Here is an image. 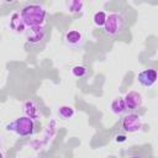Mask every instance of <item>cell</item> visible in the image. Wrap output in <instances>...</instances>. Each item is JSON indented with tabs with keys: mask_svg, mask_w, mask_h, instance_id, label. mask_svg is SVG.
I'll return each mask as SVG.
<instances>
[{
	"mask_svg": "<svg viewBox=\"0 0 158 158\" xmlns=\"http://www.w3.org/2000/svg\"><path fill=\"white\" fill-rule=\"evenodd\" d=\"M70 73L73 77L75 78H85L89 75V69L88 67L85 65H81V64H78V65H74L72 69H70Z\"/></svg>",
	"mask_w": 158,
	"mask_h": 158,
	"instance_id": "4fadbf2b",
	"label": "cell"
},
{
	"mask_svg": "<svg viewBox=\"0 0 158 158\" xmlns=\"http://www.w3.org/2000/svg\"><path fill=\"white\" fill-rule=\"evenodd\" d=\"M0 147H1V138H0Z\"/></svg>",
	"mask_w": 158,
	"mask_h": 158,
	"instance_id": "d6986e66",
	"label": "cell"
},
{
	"mask_svg": "<svg viewBox=\"0 0 158 158\" xmlns=\"http://www.w3.org/2000/svg\"><path fill=\"white\" fill-rule=\"evenodd\" d=\"M5 128H6V131L14 132L17 136L27 137V136L33 135V132H35V123H33V121L30 117L21 116V117H17L16 120H14L12 122L7 123Z\"/></svg>",
	"mask_w": 158,
	"mask_h": 158,
	"instance_id": "7a4b0ae2",
	"label": "cell"
},
{
	"mask_svg": "<svg viewBox=\"0 0 158 158\" xmlns=\"http://www.w3.org/2000/svg\"><path fill=\"white\" fill-rule=\"evenodd\" d=\"M127 158H143V157H141V156H137V154H135V156H130V157H127Z\"/></svg>",
	"mask_w": 158,
	"mask_h": 158,
	"instance_id": "e0dca14e",
	"label": "cell"
},
{
	"mask_svg": "<svg viewBox=\"0 0 158 158\" xmlns=\"http://www.w3.org/2000/svg\"><path fill=\"white\" fill-rule=\"evenodd\" d=\"M23 112H25V116L30 117L32 121L35 120H38L42 114H41V109H40V105L36 100L33 99H30L27 101H25L23 104Z\"/></svg>",
	"mask_w": 158,
	"mask_h": 158,
	"instance_id": "9c48e42d",
	"label": "cell"
},
{
	"mask_svg": "<svg viewBox=\"0 0 158 158\" xmlns=\"http://www.w3.org/2000/svg\"><path fill=\"white\" fill-rule=\"evenodd\" d=\"M143 126V122H142V117L135 112H131L126 116H123L122 118V130L125 132H128V133H133V132H137L142 128Z\"/></svg>",
	"mask_w": 158,
	"mask_h": 158,
	"instance_id": "277c9868",
	"label": "cell"
},
{
	"mask_svg": "<svg viewBox=\"0 0 158 158\" xmlns=\"http://www.w3.org/2000/svg\"><path fill=\"white\" fill-rule=\"evenodd\" d=\"M67 9L70 14H81L84 10V2L81 0H72L67 2Z\"/></svg>",
	"mask_w": 158,
	"mask_h": 158,
	"instance_id": "7c38bea8",
	"label": "cell"
},
{
	"mask_svg": "<svg viewBox=\"0 0 158 158\" xmlns=\"http://www.w3.org/2000/svg\"><path fill=\"white\" fill-rule=\"evenodd\" d=\"M115 141H116V142H125V141H126V136H123V135H117V136L115 137Z\"/></svg>",
	"mask_w": 158,
	"mask_h": 158,
	"instance_id": "2e32d148",
	"label": "cell"
},
{
	"mask_svg": "<svg viewBox=\"0 0 158 158\" xmlns=\"http://www.w3.org/2000/svg\"><path fill=\"white\" fill-rule=\"evenodd\" d=\"M122 99H123L126 110H130V111L137 110V109L141 107L142 104H143L142 95H141L138 91H135V90L128 91V93L125 95V98H122Z\"/></svg>",
	"mask_w": 158,
	"mask_h": 158,
	"instance_id": "5b68a950",
	"label": "cell"
},
{
	"mask_svg": "<svg viewBox=\"0 0 158 158\" xmlns=\"http://www.w3.org/2000/svg\"><path fill=\"white\" fill-rule=\"evenodd\" d=\"M157 77H158L157 70L153 68H149V69H144V70L139 72L137 75V80L142 86L151 88L157 81Z\"/></svg>",
	"mask_w": 158,
	"mask_h": 158,
	"instance_id": "8992f818",
	"label": "cell"
},
{
	"mask_svg": "<svg viewBox=\"0 0 158 158\" xmlns=\"http://www.w3.org/2000/svg\"><path fill=\"white\" fill-rule=\"evenodd\" d=\"M73 115H74V109L69 105H63L58 109V116L62 120H69L73 117Z\"/></svg>",
	"mask_w": 158,
	"mask_h": 158,
	"instance_id": "5bb4252c",
	"label": "cell"
},
{
	"mask_svg": "<svg viewBox=\"0 0 158 158\" xmlns=\"http://www.w3.org/2000/svg\"><path fill=\"white\" fill-rule=\"evenodd\" d=\"M9 26H10V28H11L15 33H22V32H25V30H26V26H25L22 19H21L20 12H14V14L11 15L10 21H9Z\"/></svg>",
	"mask_w": 158,
	"mask_h": 158,
	"instance_id": "30bf717a",
	"label": "cell"
},
{
	"mask_svg": "<svg viewBox=\"0 0 158 158\" xmlns=\"http://www.w3.org/2000/svg\"><path fill=\"white\" fill-rule=\"evenodd\" d=\"M20 15H21V19H22L25 26L28 27V28L44 25L46 11L40 5H36V4L26 5V6H23L21 9Z\"/></svg>",
	"mask_w": 158,
	"mask_h": 158,
	"instance_id": "6da1fadb",
	"label": "cell"
},
{
	"mask_svg": "<svg viewBox=\"0 0 158 158\" xmlns=\"http://www.w3.org/2000/svg\"><path fill=\"white\" fill-rule=\"evenodd\" d=\"M105 20H106V14L104 11H96L93 15V22L96 27H102L105 23Z\"/></svg>",
	"mask_w": 158,
	"mask_h": 158,
	"instance_id": "9a60e30c",
	"label": "cell"
},
{
	"mask_svg": "<svg viewBox=\"0 0 158 158\" xmlns=\"http://www.w3.org/2000/svg\"><path fill=\"white\" fill-rule=\"evenodd\" d=\"M126 26V19L120 12H111L106 15V20L104 23V31L109 36H116L120 35Z\"/></svg>",
	"mask_w": 158,
	"mask_h": 158,
	"instance_id": "3957f363",
	"label": "cell"
},
{
	"mask_svg": "<svg viewBox=\"0 0 158 158\" xmlns=\"http://www.w3.org/2000/svg\"><path fill=\"white\" fill-rule=\"evenodd\" d=\"M46 38V30L43 26L30 27L26 33V40L30 44H38Z\"/></svg>",
	"mask_w": 158,
	"mask_h": 158,
	"instance_id": "ba28073f",
	"label": "cell"
},
{
	"mask_svg": "<svg viewBox=\"0 0 158 158\" xmlns=\"http://www.w3.org/2000/svg\"><path fill=\"white\" fill-rule=\"evenodd\" d=\"M33 158H36V157H33Z\"/></svg>",
	"mask_w": 158,
	"mask_h": 158,
	"instance_id": "ffe728a7",
	"label": "cell"
},
{
	"mask_svg": "<svg viewBox=\"0 0 158 158\" xmlns=\"http://www.w3.org/2000/svg\"><path fill=\"white\" fill-rule=\"evenodd\" d=\"M64 42L69 47L78 48V47H81L84 44V36L78 30H70V31H67L65 32V35H64Z\"/></svg>",
	"mask_w": 158,
	"mask_h": 158,
	"instance_id": "52a82bcc",
	"label": "cell"
},
{
	"mask_svg": "<svg viewBox=\"0 0 158 158\" xmlns=\"http://www.w3.org/2000/svg\"><path fill=\"white\" fill-rule=\"evenodd\" d=\"M0 158H4V153L2 152H0Z\"/></svg>",
	"mask_w": 158,
	"mask_h": 158,
	"instance_id": "ac0fdd59",
	"label": "cell"
},
{
	"mask_svg": "<svg viewBox=\"0 0 158 158\" xmlns=\"http://www.w3.org/2000/svg\"><path fill=\"white\" fill-rule=\"evenodd\" d=\"M110 109L111 111L115 114V115H122L125 111H126V106H125V102H123V99L122 98H116L111 101L110 104Z\"/></svg>",
	"mask_w": 158,
	"mask_h": 158,
	"instance_id": "8fae6325",
	"label": "cell"
}]
</instances>
